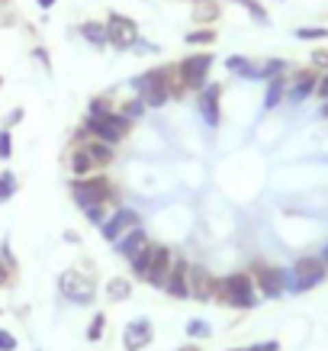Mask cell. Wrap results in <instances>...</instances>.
I'll return each instance as SVG.
<instances>
[{
    "instance_id": "cell-1",
    "label": "cell",
    "mask_w": 328,
    "mask_h": 351,
    "mask_svg": "<svg viewBox=\"0 0 328 351\" xmlns=\"http://www.w3.org/2000/svg\"><path fill=\"white\" fill-rule=\"evenodd\" d=\"M216 303L232 309H254L257 303V287H254V277L248 271H238V274L219 277L216 280V293H212Z\"/></svg>"
},
{
    "instance_id": "cell-2",
    "label": "cell",
    "mask_w": 328,
    "mask_h": 351,
    "mask_svg": "<svg viewBox=\"0 0 328 351\" xmlns=\"http://www.w3.org/2000/svg\"><path fill=\"white\" fill-rule=\"evenodd\" d=\"M328 267L318 255H303L293 261V267H286V293H309L325 284Z\"/></svg>"
},
{
    "instance_id": "cell-3",
    "label": "cell",
    "mask_w": 328,
    "mask_h": 351,
    "mask_svg": "<svg viewBox=\"0 0 328 351\" xmlns=\"http://www.w3.org/2000/svg\"><path fill=\"white\" fill-rule=\"evenodd\" d=\"M116 197V187L106 178L103 171L100 174H90V178H75L71 181V200L84 210V206H94V203H113Z\"/></svg>"
},
{
    "instance_id": "cell-4",
    "label": "cell",
    "mask_w": 328,
    "mask_h": 351,
    "mask_svg": "<svg viewBox=\"0 0 328 351\" xmlns=\"http://www.w3.org/2000/svg\"><path fill=\"white\" fill-rule=\"evenodd\" d=\"M84 129H87V132H90L94 138L106 142V145H119V142L129 136L132 123H129L126 117H119L116 110H110V113H97V117H94V113H87Z\"/></svg>"
},
{
    "instance_id": "cell-5",
    "label": "cell",
    "mask_w": 328,
    "mask_h": 351,
    "mask_svg": "<svg viewBox=\"0 0 328 351\" xmlns=\"http://www.w3.org/2000/svg\"><path fill=\"white\" fill-rule=\"evenodd\" d=\"M136 90L138 97H142V104L145 107H164L171 100V90H168V64L164 68H151V71H145V75L136 77Z\"/></svg>"
},
{
    "instance_id": "cell-6",
    "label": "cell",
    "mask_w": 328,
    "mask_h": 351,
    "mask_svg": "<svg viewBox=\"0 0 328 351\" xmlns=\"http://www.w3.org/2000/svg\"><path fill=\"white\" fill-rule=\"evenodd\" d=\"M248 274L254 277V287L261 290V297L280 300V297L286 293V267L264 265V261H254Z\"/></svg>"
},
{
    "instance_id": "cell-7",
    "label": "cell",
    "mask_w": 328,
    "mask_h": 351,
    "mask_svg": "<svg viewBox=\"0 0 328 351\" xmlns=\"http://www.w3.org/2000/svg\"><path fill=\"white\" fill-rule=\"evenodd\" d=\"M58 290H62L64 300H71L77 306H90L97 300V290H94V280L84 277L77 267H68L62 277H58Z\"/></svg>"
},
{
    "instance_id": "cell-8",
    "label": "cell",
    "mask_w": 328,
    "mask_h": 351,
    "mask_svg": "<svg viewBox=\"0 0 328 351\" xmlns=\"http://www.w3.org/2000/svg\"><path fill=\"white\" fill-rule=\"evenodd\" d=\"M106 36H110V45L119 49V52H129V49L142 39V36H138V23L116 10L106 13Z\"/></svg>"
},
{
    "instance_id": "cell-9",
    "label": "cell",
    "mask_w": 328,
    "mask_h": 351,
    "mask_svg": "<svg viewBox=\"0 0 328 351\" xmlns=\"http://www.w3.org/2000/svg\"><path fill=\"white\" fill-rule=\"evenodd\" d=\"M212 64H216V58H212L210 49L190 55V58H184V62L177 64V71H180V77H184L187 90H203V87H206V75H210Z\"/></svg>"
},
{
    "instance_id": "cell-10",
    "label": "cell",
    "mask_w": 328,
    "mask_h": 351,
    "mask_svg": "<svg viewBox=\"0 0 328 351\" xmlns=\"http://www.w3.org/2000/svg\"><path fill=\"white\" fill-rule=\"evenodd\" d=\"M171 265H174V252H171L168 245H155L151 242L149 248V271H145V284L151 287L164 290V280L171 274Z\"/></svg>"
},
{
    "instance_id": "cell-11",
    "label": "cell",
    "mask_w": 328,
    "mask_h": 351,
    "mask_svg": "<svg viewBox=\"0 0 328 351\" xmlns=\"http://www.w3.org/2000/svg\"><path fill=\"white\" fill-rule=\"evenodd\" d=\"M316 84H318L316 68H299V71L286 77V100L290 104H306L309 97L316 94Z\"/></svg>"
},
{
    "instance_id": "cell-12",
    "label": "cell",
    "mask_w": 328,
    "mask_h": 351,
    "mask_svg": "<svg viewBox=\"0 0 328 351\" xmlns=\"http://www.w3.org/2000/svg\"><path fill=\"white\" fill-rule=\"evenodd\" d=\"M136 226H142V219H138L136 210L119 206V210H113V213H110V219L100 226V235H103L106 242H116V239H123V235H126L129 229H136Z\"/></svg>"
},
{
    "instance_id": "cell-13",
    "label": "cell",
    "mask_w": 328,
    "mask_h": 351,
    "mask_svg": "<svg viewBox=\"0 0 328 351\" xmlns=\"http://www.w3.org/2000/svg\"><path fill=\"white\" fill-rule=\"evenodd\" d=\"M164 293L171 300H187L190 297V261L187 258L174 255V265H171V274L164 280Z\"/></svg>"
},
{
    "instance_id": "cell-14",
    "label": "cell",
    "mask_w": 328,
    "mask_h": 351,
    "mask_svg": "<svg viewBox=\"0 0 328 351\" xmlns=\"http://www.w3.org/2000/svg\"><path fill=\"white\" fill-rule=\"evenodd\" d=\"M75 145H81V149L90 155V158L100 165V171L110 168L113 165V158H116V145H106V142H100V138H94L90 132H87L84 126L77 129V136H75Z\"/></svg>"
},
{
    "instance_id": "cell-15",
    "label": "cell",
    "mask_w": 328,
    "mask_h": 351,
    "mask_svg": "<svg viewBox=\"0 0 328 351\" xmlns=\"http://www.w3.org/2000/svg\"><path fill=\"white\" fill-rule=\"evenodd\" d=\"M219 100H223V84H206L200 90V113H203V119H206V126H212V129L223 123Z\"/></svg>"
},
{
    "instance_id": "cell-16",
    "label": "cell",
    "mask_w": 328,
    "mask_h": 351,
    "mask_svg": "<svg viewBox=\"0 0 328 351\" xmlns=\"http://www.w3.org/2000/svg\"><path fill=\"white\" fill-rule=\"evenodd\" d=\"M149 245H151L149 232H145L142 226H136V229H129V232L123 235V239H116V242H113V248H116V252H119L123 258H126V261H132V258L142 255V252H145Z\"/></svg>"
},
{
    "instance_id": "cell-17",
    "label": "cell",
    "mask_w": 328,
    "mask_h": 351,
    "mask_svg": "<svg viewBox=\"0 0 328 351\" xmlns=\"http://www.w3.org/2000/svg\"><path fill=\"white\" fill-rule=\"evenodd\" d=\"M151 322L149 319H132L123 329V345H126V351H145L151 345Z\"/></svg>"
},
{
    "instance_id": "cell-18",
    "label": "cell",
    "mask_w": 328,
    "mask_h": 351,
    "mask_svg": "<svg viewBox=\"0 0 328 351\" xmlns=\"http://www.w3.org/2000/svg\"><path fill=\"white\" fill-rule=\"evenodd\" d=\"M216 280H219V277H212L203 265H193L190 261V297L193 300H200V303L212 300V293H216Z\"/></svg>"
},
{
    "instance_id": "cell-19",
    "label": "cell",
    "mask_w": 328,
    "mask_h": 351,
    "mask_svg": "<svg viewBox=\"0 0 328 351\" xmlns=\"http://www.w3.org/2000/svg\"><path fill=\"white\" fill-rule=\"evenodd\" d=\"M68 168H71V174H75V178H90V174H100V165H97V161L90 158L81 145H75V149H71V155H68Z\"/></svg>"
},
{
    "instance_id": "cell-20",
    "label": "cell",
    "mask_w": 328,
    "mask_h": 351,
    "mask_svg": "<svg viewBox=\"0 0 328 351\" xmlns=\"http://www.w3.org/2000/svg\"><path fill=\"white\" fill-rule=\"evenodd\" d=\"M190 16H193L197 26H216L219 16H223V10H219V3H216V0H193Z\"/></svg>"
},
{
    "instance_id": "cell-21",
    "label": "cell",
    "mask_w": 328,
    "mask_h": 351,
    "mask_svg": "<svg viewBox=\"0 0 328 351\" xmlns=\"http://www.w3.org/2000/svg\"><path fill=\"white\" fill-rule=\"evenodd\" d=\"M77 32H81V39H87V43L94 45V49H106V45H110L106 26L100 20H84L81 26H77Z\"/></svg>"
},
{
    "instance_id": "cell-22",
    "label": "cell",
    "mask_w": 328,
    "mask_h": 351,
    "mask_svg": "<svg viewBox=\"0 0 328 351\" xmlns=\"http://www.w3.org/2000/svg\"><path fill=\"white\" fill-rule=\"evenodd\" d=\"M225 68H229V75L248 77V81H257V71H261V64L251 62L248 55H229V62H225Z\"/></svg>"
},
{
    "instance_id": "cell-23",
    "label": "cell",
    "mask_w": 328,
    "mask_h": 351,
    "mask_svg": "<svg viewBox=\"0 0 328 351\" xmlns=\"http://www.w3.org/2000/svg\"><path fill=\"white\" fill-rule=\"evenodd\" d=\"M286 100V75L270 77L267 81V94H264V110H277Z\"/></svg>"
},
{
    "instance_id": "cell-24",
    "label": "cell",
    "mask_w": 328,
    "mask_h": 351,
    "mask_svg": "<svg viewBox=\"0 0 328 351\" xmlns=\"http://www.w3.org/2000/svg\"><path fill=\"white\" fill-rule=\"evenodd\" d=\"M103 293H106V300H113V303H123V300L132 297V280H129V277H113V280H106Z\"/></svg>"
},
{
    "instance_id": "cell-25",
    "label": "cell",
    "mask_w": 328,
    "mask_h": 351,
    "mask_svg": "<svg viewBox=\"0 0 328 351\" xmlns=\"http://www.w3.org/2000/svg\"><path fill=\"white\" fill-rule=\"evenodd\" d=\"M290 71V62L286 58H267L261 62V71H257V81H270V77H280Z\"/></svg>"
},
{
    "instance_id": "cell-26",
    "label": "cell",
    "mask_w": 328,
    "mask_h": 351,
    "mask_svg": "<svg viewBox=\"0 0 328 351\" xmlns=\"http://www.w3.org/2000/svg\"><path fill=\"white\" fill-rule=\"evenodd\" d=\"M216 39H219V32L212 29V26H197V29L187 32V43H190V45H203V49L216 45Z\"/></svg>"
},
{
    "instance_id": "cell-27",
    "label": "cell",
    "mask_w": 328,
    "mask_h": 351,
    "mask_svg": "<svg viewBox=\"0 0 328 351\" xmlns=\"http://www.w3.org/2000/svg\"><path fill=\"white\" fill-rule=\"evenodd\" d=\"M238 7H244V10L251 13V20H257L261 26H267L270 23V13H267V7L261 3V0H235Z\"/></svg>"
},
{
    "instance_id": "cell-28",
    "label": "cell",
    "mask_w": 328,
    "mask_h": 351,
    "mask_svg": "<svg viewBox=\"0 0 328 351\" xmlns=\"http://www.w3.org/2000/svg\"><path fill=\"white\" fill-rule=\"evenodd\" d=\"M16 191H20L16 174H13V171H3V174H0V203L13 200V197H16Z\"/></svg>"
},
{
    "instance_id": "cell-29",
    "label": "cell",
    "mask_w": 328,
    "mask_h": 351,
    "mask_svg": "<svg viewBox=\"0 0 328 351\" xmlns=\"http://www.w3.org/2000/svg\"><path fill=\"white\" fill-rule=\"evenodd\" d=\"M293 36L303 43H316V39H328V26H299Z\"/></svg>"
},
{
    "instance_id": "cell-30",
    "label": "cell",
    "mask_w": 328,
    "mask_h": 351,
    "mask_svg": "<svg viewBox=\"0 0 328 351\" xmlns=\"http://www.w3.org/2000/svg\"><path fill=\"white\" fill-rule=\"evenodd\" d=\"M84 216L94 226H103L110 219V203H94V206H84Z\"/></svg>"
},
{
    "instance_id": "cell-31",
    "label": "cell",
    "mask_w": 328,
    "mask_h": 351,
    "mask_svg": "<svg viewBox=\"0 0 328 351\" xmlns=\"http://www.w3.org/2000/svg\"><path fill=\"white\" fill-rule=\"evenodd\" d=\"M309 62H312V68H316L318 75H328V45H316L309 52Z\"/></svg>"
},
{
    "instance_id": "cell-32",
    "label": "cell",
    "mask_w": 328,
    "mask_h": 351,
    "mask_svg": "<svg viewBox=\"0 0 328 351\" xmlns=\"http://www.w3.org/2000/svg\"><path fill=\"white\" fill-rule=\"evenodd\" d=\"M145 110H149V107L142 104V97H136V100H129V104H123V110H116V113H119V117H126L129 123H136V119L142 117Z\"/></svg>"
},
{
    "instance_id": "cell-33",
    "label": "cell",
    "mask_w": 328,
    "mask_h": 351,
    "mask_svg": "<svg viewBox=\"0 0 328 351\" xmlns=\"http://www.w3.org/2000/svg\"><path fill=\"white\" fill-rule=\"evenodd\" d=\"M106 332V316L103 313H94V319H90V326H87V341H100Z\"/></svg>"
},
{
    "instance_id": "cell-34",
    "label": "cell",
    "mask_w": 328,
    "mask_h": 351,
    "mask_svg": "<svg viewBox=\"0 0 328 351\" xmlns=\"http://www.w3.org/2000/svg\"><path fill=\"white\" fill-rule=\"evenodd\" d=\"M187 335H190V339H210L212 329L206 319H190L187 322Z\"/></svg>"
},
{
    "instance_id": "cell-35",
    "label": "cell",
    "mask_w": 328,
    "mask_h": 351,
    "mask_svg": "<svg viewBox=\"0 0 328 351\" xmlns=\"http://www.w3.org/2000/svg\"><path fill=\"white\" fill-rule=\"evenodd\" d=\"M13 155V132L7 126L0 129V161H10Z\"/></svg>"
},
{
    "instance_id": "cell-36",
    "label": "cell",
    "mask_w": 328,
    "mask_h": 351,
    "mask_svg": "<svg viewBox=\"0 0 328 351\" xmlns=\"http://www.w3.org/2000/svg\"><path fill=\"white\" fill-rule=\"evenodd\" d=\"M16 345H20V341L13 339L10 329H0V351H16Z\"/></svg>"
},
{
    "instance_id": "cell-37",
    "label": "cell",
    "mask_w": 328,
    "mask_h": 351,
    "mask_svg": "<svg viewBox=\"0 0 328 351\" xmlns=\"http://www.w3.org/2000/svg\"><path fill=\"white\" fill-rule=\"evenodd\" d=\"M242 351H280V341H254V345H248Z\"/></svg>"
},
{
    "instance_id": "cell-38",
    "label": "cell",
    "mask_w": 328,
    "mask_h": 351,
    "mask_svg": "<svg viewBox=\"0 0 328 351\" xmlns=\"http://www.w3.org/2000/svg\"><path fill=\"white\" fill-rule=\"evenodd\" d=\"M13 274H16V271H13V267L7 265L3 258H0V287H7V284L13 280Z\"/></svg>"
},
{
    "instance_id": "cell-39",
    "label": "cell",
    "mask_w": 328,
    "mask_h": 351,
    "mask_svg": "<svg viewBox=\"0 0 328 351\" xmlns=\"http://www.w3.org/2000/svg\"><path fill=\"white\" fill-rule=\"evenodd\" d=\"M316 97L325 104L328 100V75H318V84H316Z\"/></svg>"
},
{
    "instance_id": "cell-40",
    "label": "cell",
    "mask_w": 328,
    "mask_h": 351,
    "mask_svg": "<svg viewBox=\"0 0 328 351\" xmlns=\"http://www.w3.org/2000/svg\"><path fill=\"white\" fill-rule=\"evenodd\" d=\"M32 58H36V62H42V68H52V58H49V52H45L42 45H36V49H32Z\"/></svg>"
},
{
    "instance_id": "cell-41",
    "label": "cell",
    "mask_w": 328,
    "mask_h": 351,
    "mask_svg": "<svg viewBox=\"0 0 328 351\" xmlns=\"http://www.w3.org/2000/svg\"><path fill=\"white\" fill-rule=\"evenodd\" d=\"M20 119H23V110H20V107L10 110V117H7V129H13L16 123H20Z\"/></svg>"
},
{
    "instance_id": "cell-42",
    "label": "cell",
    "mask_w": 328,
    "mask_h": 351,
    "mask_svg": "<svg viewBox=\"0 0 328 351\" xmlns=\"http://www.w3.org/2000/svg\"><path fill=\"white\" fill-rule=\"evenodd\" d=\"M36 3H39V10H52L58 0H36Z\"/></svg>"
},
{
    "instance_id": "cell-43",
    "label": "cell",
    "mask_w": 328,
    "mask_h": 351,
    "mask_svg": "<svg viewBox=\"0 0 328 351\" xmlns=\"http://www.w3.org/2000/svg\"><path fill=\"white\" fill-rule=\"evenodd\" d=\"M64 242H71V245H75V242H81V235H77V232H71V229H68V232H64Z\"/></svg>"
},
{
    "instance_id": "cell-44",
    "label": "cell",
    "mask_w": 328,
    "mask_h": 351,
    "mask_svg": "<svg viewBox=\"0 0 328 351\" xmlns=\"http://www.w3.org/2000/svg\"><path fill=\"white\" fill-rule=\"evenodd\" d=\"M318 258H322V261H325V267H328V242L322 245V252H318Z\"/></svg>"
},
{
    "instance_id": "cell-45",
    "label": "cell",
    "mask_w": 328,
    "mask_h": 351,
    "mask_svg": "<svg viewBox=\"0 0 328 351\" xmlns=\"http://www.w3.org/2000/svg\"><path fill=\"white\" fill-rule=\"evenodd\" d=\"M318 117H322V119H328V100H325V104H322V110H318Z\"/></svg>"
},
{
    "instance_id": "cell-46",
    "label": "cell",
    "mask_w": 328,
    "mask_h": 351,
    "mask_svg": "<svg viewBox=\"0 0 328 351\" xmlns=\"http://www.w3.org/2000/svg\"><path fill=\"white\" fill-rule=\"evenodd\" d=\"M177 351H200L197 345H187V348H177Z\"/></svg>"
},
{
    "instance_id": "cell-47",
    "label": "cell",
    "mask_w": 328,
    "mask_h": 351,
    "mask_svg": "<svg viewBox=\"0 0 328 351\" xmlns=\"http://www.w3.org/2000/svg\"><path fill=\"white\" fill-rule=\"evenodd\" d=\"M0 84H3V81H0Z\"/></svg>"
}]
</instances>
